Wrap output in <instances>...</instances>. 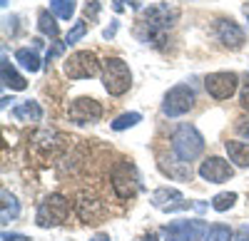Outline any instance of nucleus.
Segmentation results:
<instances>
[{"mask_svg": "<svg viewBox=\"0 0 249 241\" xmlns=\"http://www.w3.org/2000/svg\"><path fill=\"white\" fill-rule=\"evenodd\" d=\"M204 149V137L199 134V129L195 125H179L172 134V152L182 162H195Z\"/></svg>", "mask_w": 249, "mask_h": 241, "instance_id": "2", "label": "nucleus"}, {"mask_svg": "<svg viewBox=\"0 0 249 241\" xmlns=\"http://www.w3.org/2000/svg\"><path fill=\"white\" fill-rule=\"evenodd\" d=\"M152 204L162 211H175V209H184L190 207L182 199V192L179 189H170V187H160L152 192Z\"/></svg>", "mask_w": 249, "mask_h": 241, "instance_id": "13", "label": "nucleus"}, {"mask_svg": "<svg viewBox=\"0 0 249 241\" xmlns=\"http://www.w3.org/2000/svg\"><path fill=\"white\" fill-rule=\"evenodd\" d=\"M0 196H3V214H0V216H3V222L8 224V222H13V219H18L20 204H18V199L8 189H3V194H0Z\"/></svg>", "mask_w": 249, "mask_h": 241, "instance_id": "20", "label": "nucleus"}, {"mask_svg": "<svg viewBox=\"0 0 249 241\" xmlns=\"http://www.w3.org/2000/svg\"><path fill=\"white\" fill-rule=\"evenodd\" d=\"M234 202H237V194L234 192H222V194H217L212 199V209L214 211H227V209L234 207Z\"/></svg>", "mask_w": 249, "mask_h": 241, "instance_id": "25", "label": "nucleus"}, {"mask_svg": "<svg viewBox=\"0 0 249 241\" xmlns=\"http://www.w3.org/2000/svg\"><path fill=\"white\" fill-rule=\"evenodd\" d=\"M77 216H80L85 224H97L100 219L105 216V204H102L97 196L82 194V196L77 199Z\"/></svg>", "mask_w": 249, "mask_h": 241, "instance_id": "14", "label": "nucleus"}, {"mask_svg": "<svg viewBox=\"0 0 249 241\" xmlns=\"http://www.w3.org/2000/svg\"><path fill=\"white\" fill-rule=\"evenodd\" d=\"M234 132L239 137H247L249 139V117H239L237 122H234Z\"/></svg>", "mask_w": 249, "mask_h": 241, "instance_id": "27", "label": "nucleus"}, {"mask_svg": "<svg viewBox=\"0 0 249 241\" xmlns=\"http://www.w3.org/2000/svg\"><path fill=\"white\" fill-rule=\"evenodd\" d=\"M97 72H102V63H97L92 50H77L65 60V75L72 80H90Z\"/></svg>", "mask_w": 249, "mask_h": 241, "instance_id": "5", "label": "nucleus"}, {"mask_svg": "<svg viewBox=\"0 0 249 241\" xmlns=\"http://www.w3.org/2000/svg\"><path fill=\"white\" fill-rule=\"evenodd\" d=\"M90 241H110V236H107V234H95Z\"/></svg>", "mask_w": 249, "mask_h": 241, "instance_id": "34", "label": "nucleus"}, {"mask_svg": "<svg viewBox=\"0 0 249 241\" xmlns=\"http://www.w3.org/2000/svg\"><path fill=\"white\" fill-rule=\"evenodd\" d=\"M239 75L237 72H212L204 77V90L214 99H230L237 92Z\"/></svg>", "mask_w": 249, "mask_h": 241, "instance_id": "9", "label": "nucleus"}, {"mask_svg": "<svg viewBox=\"0 0 249 241\" xmlns=\"http://www.w3.org/2000/svg\"><path fill=\"white\" fill-rule=\"evenodd\" d=\"M204 241H234V234L230 226H224V224H214L210 226V231H207Z\"/></svg>", "mask_w": 249, "mask_h": 241, "instance_id": "23", "label": "nucleus"}, {"mask_svg": "<svg viewBox=\"0 0 249 241\" xmlns=\"http://www.w3.org/2000/svg\"><path fill=\"white\" fill-rule=\"evenodd\" d=\"M68 114H70V119L75 125H95L97 119L102 117V107L92 97H77L75 102L70 105Z\"/></svg>", "mask_w": 249, "mask_h": 241, "instance_id": "10", "label": "nucleus"}, {"mask_svg": "<svg viewBox=\"0 0 249 241\" xmlns=\"http://www.w3.org/2000/svg\"><path fill=\"white\" fill-rule=\"evenodd\" d=\"M234 241H249V226H242L239 229V234H237V239Z\"/></svg>", "mask_w": 249, "mask_h": 241, "instance_id": "31", "label": "nucleus"}, {"mask_svg": "<svg viewBox=\"0 0 249 241\" xmlns=\"http://www.w3.org/2000/svg\"><path fill=\"white\" fill-rule=\"evenodd\" d=\"M142 241H157V239H155V236H144Z\"/></svg>", "mask_w": 249, "mask_h": 241, "instance_id": "35", "label": "nucleus"}, {"mask_svg": "<svg viewBox=\"0 0 249 241\" xmlns=\"http://www.w3.org/2000/svg\"><path fill=\"white\" fill-rule=\"evenodd\" d=\"M70 214V202L62 194H50L43 199V204L37 207V214H35V222L37 226L43 229H50V226H57L68 219Z\"/></svg>", "mask_w": 249, "mask_h": 241, "instance_id": "4", "label": "nucleus"}, {"mask_svg": "<svg viewBox=\"0 0 249 241\" xmlns=\"http://www.w3.org/2000/svg\"><path fill=\"white\" fill-rule=\"evenodd\" d=\"M142 119V114L140 112H124V114H120L115 122H112V129L115 132H122V129H130V127H135L137 122Z\"/></svg>", "mask_w": 249, "mask_h": 241, "instance_id": "24", "label": "nucleus"}, {"mask_svg": "<svg viewBox=\"0 0 249 241\" xmlns=\"http://www.w3.org/2000/svg\"><path fill=\"white\" fill-rule=\"evenodd\" d=\"M15 60H18V63L23 65L28 72H37V70H40V55H37L35 50L20 48V50L15 52Z\"/></svg>", "mask_w": 249, "mask_h": 241, "instance_id": "19", "label": "nucleus"}, {"mask_svg": "<svg viewBox=\"0 0 249 241\" xmlns=\"http://www.w3.org/2000/svg\"><path fill=\"white\" fill-rule=\"evenodd\" d=\"M3 241H30L28 236H23V234H3Z\"/></svg>", "mask_w": 249, "mask_h": 241, "instance_id": "29", "label": "nucleus"}, {"mask_svg": "<svg viewBox=\"0 0 249 241\" xmlns=\"http://www.w3.org/2000/svg\"><path fill=\"white\" fill-rule=\"evenodd\" d=\"M224 149L230 154V162H234L237 167H249V145L247 142H224Z\"/></svg>", "mask_w": 249, "mask_h": 241, "instance_id": "17", "label": "nucleus"}, {"mask_svg": "<svg viewBox=\"0 0 249 241\" xmlns=\"http://www.w3.org/2000/svg\"><path fill=\"white\" fill-rule=\"evenodd\" d=\"M102 85H105V90L112 95V97H120L130 90L132 85V72L127 67V63L120 57H107L102 60Z\"/></svg>", "mask_w": 249, "mask_h": 241, "instance_id": "3", "label": "nucleus"}, {"mask_svg": "<svg viewBox=\"0 0 249 241\" xmlns=\"http://www.w3.org/2000/svg\"><path fill=\"white\" fill-rule=\"evenodd\" d=\"M124 3H130V5H135L132 0H112V5H115V10H117V13H122V10H124Z\"/></svg>", "mask_w": 249, "mask_h": 241, "instance_id": "32", "label": "nucleus"}, {"mask_svg": "<svg viewBox=\"0 0 249 241\" xmlns=\"http://www.w3.org/2000/svg\"><path fill=\"white\" fill-rule=\"evenodd\" d=\"M244 15H247V20H249V5H244Z\"/></svg>", "mask_w": 249, "mask_h": 241, "instance_id": "36", "label": "nucleus"}, {"mask_svg": "<svg viewBox=\"0 0 249 241\" xmlns=\"http://www.w3.org/2000/svg\"><path fill=\"white\" fill-rule=\"evenodd\" d=\"M65 48H68L65 43H55V45H53V48L48 50V55H45V60H48V63H50V60H55V57H60V55H62V50H65Z\"/></svg>", "mask_w": 249, "mask_h": 241, "instance_id": "28", "label": "nucleus"}, {"mask_svg": "<svg viewBox=\"0 0 249 241\" xmlns=\"http://www.w3.org/2000/svg\"><path fill=\"white\" fill-rule=\"evenodd\" d=\"M232 174H234V167L222 157H207L199 164V177L210 184H222L227 179H232Z\"/></svg>", "mask_w": 249, "mask_h": 241, "instance_id": "11", "label": "nucleus"}, {"mask_svg": "<svg viewBox=\"0 0 249 241\" xmlns=\"http://www.w3.org/2000/svg\"><path fill=\"white\" fill-rule=\"evenodd\" d=\"M217 37H219V43L227 45L230 50H239L244 45V30L234 23L232 17H222L217 20Z\"/></svg>", "mask_w": 249, "mask_h": 241, "instance_id": "12", "label": "nucleus"}, {"mask_svg": "<svg viewBox=\"0 0 249 241\" xmlns=\"http://www.w3.org/2000/svg\"><path fill=\"white\" fill-rule=\"evenodd\" d=\"M115 32H117V23H112L105 32H102V37H105V40H110V37H115Z\"/></svg>", "mask_w": 249, "mask_h": 241, "instance_id": "33", "label": "nucleus"}, {"mask_svg": "<svg viewBox=\"0 0 249 241\" xmlns=\"http://www.w3.org/2000/svg\"><path fill=\"white\" fill-rule=\"evenodd\" d=\"M179 17V10L170 3H160L152 8H144L142 15L137 17V30L135 35L142 40L144 45L160 48L167 37V30L175 25V20Z\"/></svg>", "mask_w": 249, "mask_h": 241, "instance_id": "1", "label": "nucleus"}, {"mask_svg": "<svg viewBox=\"0 0 249 241\" xmlns=\"http://www.w3.org/2000/svg\"><path fill=\"white\" fill-rule=\"evenodd\" d=\"M160 167H162V172H164V174H170L172 179H177V182H190V179H192V169H190V164L182 162V159H177L175 164L160 162Z\"/></svg>", "mask_w": 249, "mask_h": 241, "instance_id": "18", "label": "nucleus"}, {"mask_svg": "<svg viewBox=\"0 0 249 241\" xmlns=\"http://www.w3.org/2000/svg\"><path fill=\"white\" fill-rule=\"evenodd\" d=\"M140 174L132 162H120L112 169V189L120 199H132L140 192Z\"/></svg>", "mask_w": 249, "mask_h": 241, "instance_id": "7", "label": "nucleus"}, {"mask_svg": "<svg viewBox=\"0 0 249 241\" xmlns=\"http://www.w3.org/2000/svg\"><path fill=\"white\" fill-rule=\"evenodd\" d=\"M239 105H242L244 110H249V85L244 87V92H242V97H239Z\"/></svg>", "mask_w": 249, "mask_h": 241, "instance_id": "30", "label": "nucleus"}, {"mask_svg": "<svg viewBox=\"0 0 249 241\" xmlns=\"http://www.w3.org/2000/svg\"><path fill=\"white\" fill-rule=\"evenodd\" d=\"M0 80H3V85H5V87H10V90H18V92L28 87L25 77L15 72V67L8 63V57H3V65H0Z\"/></svg>", "mask_w": 249, "mask_h": 241, "instance_id": "16", "label": "nucleus"}, {"mask_svg": "<svg viewBox=\"0 0 249 241\" xmlns=\"http://www.w3.org/2000/svg\"><path fill=\"white\" fill-rule=\"evenodd\" d=\"M13 117L20 122H40L43 119V107H40L35 99H25L18 107H13Z\"/></svg>", "mask_w": 249, "mask_h": 241, "instance_id": "15", "label": "nucleus"}, {"mask_svg": "<svg viewBox=\"0 0 249 241\" xmlns=\"http://www.w3.org/2000/svg\"><path fill=\"white\" fill-rule=\"evenodd\" d=\"M85 35H88V23H85V20H77V23L70 28L68 37H65V45H75L77 40H82Z\"/></svg>", "mask_w": 249, "mask_h": 241, "instance_id": "26", "label": "nucleus"}, {"mask_svg": "<svg viewBox=\"0 0 249 241\" xmlns=\"http://www.w3.org/2000/svg\"><path fill=\"white\" fill-rule=\"evenodd\" d=\"M160 234L164 241H199L207 234V224L202 219H177L162 226Z\"/></svg>", "mask_w": 249, "mask_h": 241, "instance_id": "6", "label": "nucleus"}, {"mask_svg": "<svg viewBox=\"0 0 249 241\" xmlns=\"http://www.w3.org/2000/svg\"><path fill=\"white\" fill-rule=\"evenodd\" d=\"M37 28H40V32L43 35H48L50 40H55L57 37V23H55V15H50V10H40V15H37Z\"/></svg>", "mask_w": 249, "mask_h": 241, "instance_id": "21", "label": "nucleus"}, {"mask_svg": "<svg viewBox=\"0 0 249 241\" xmlns=\"http://www.w3.org/2000/svg\"><path fill=\"white\" fill-rule=\"evenodd\" d=\"M50 10L60 20H70L75 15V0H50Z\"/></svg>", "mask_w": 249, "mask_h": 241, "instance_id": "22", "label": "nucleus"}, {"mask_svg": "<svg viewBox=\"0 0 249 241\" xmlns=\"http://www.w3.org/2000/svg\"><path fill=\"white\" fill-rule=\"evenodd\" d=\"M195 107V92L190 85H177L172 87L162 99V112L164 117H182Z\"/></svg>", "mask_w": 249, "mask_h": 241, "instance_id": "8", "label": "nucleus"}]
</instances>
